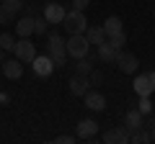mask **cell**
I'll use <instances>...</instances> for the list:
<instances>
[{"instance_id": "18", "label": "cell", "mask_w": 155, "mask_h": 144, "mask_svg": "<svg viewBox=\"0 0 155 144\" xmlns=\"http://www.w3.org/2000/svg\"><path fill=\"white\" fill-rule=\"evenodd\" d=\"M16 33H18V39L31 36V33H34V16H23L21 21L16 23Z\"/></svg>"}, {"instance_id": "32", "label": "cell", "mask_w": 155, "mask_h": 144, "mask_svg": "<svg viewBox=\"0 0 155 144\" xmlns=\"http://www.w3.org/2000/svg\"><path fill=\"white\" fill-rule=\"evenodd\" d=\"M153 16H155V11H153Z\"/></svg>"}, {"instance_id": "20", "label": "cell", "mask_w": 155, "mask_h": 144, "mask_svg": "<svg viewBox=\"0 0 155 144\" xmlns=\"http://www.w3.org/2000/svg\"><path fill=\"white\" fill-rule=\"evenodd\" d=\"M129 142H134V144H150L153 142V136H150V129H137V131H132V136H129Z\"/></svg>"}, {"instance_id": "23", "label": "cell", "mask_w": 155, "mask_h": 144, "mask_svg": "<svg viewBox=\"0 0 155 144\" xmlns=\"http://www.w3.org/2000/svg\"><path fill=\"white\" fill-rule=\"evenodd\" d=\"M137 111L142 113H153V100H150V95H140V100H137Z\"/></svg>"}, {"instance_id": "15", "label": "cell", "mask_w": 155, "mask_h": 144, "mask_svg": "<svg viewBox=\"0 0 155 144\" xmlns=\"http://www.w3.org/2000/svg\"><path fill=\"white\" fill-rule=\"evenodd\" d=\"M85 39H88L91 46L104 44V41H106V31H104V26H88V28H85Z\"/></svg>"}, {"instance_id": "19", "label": "cell", "mask_w": 155, "mask_h": 144, "mask_svg": "<svg viewBox=\"0 0 155 144\" xmlns=\"http://www.w3.org/2000/svg\"><path fill=\"white\" fill-rule=\"evenodd\" d=\"M104 31H106V39L114 36V33H119V31H122V18H119V16H109L104 21Z\"/></svg>"}, {"instance_id": "13", "label": "cell", "mask_w": 155, "mask_h": 144, "mask_svg": "<svg viewBox=\"0 0 155 144\" xmlns=\"http://www.w3.org/2000/svg\"><path fill=\"white\" fill-rule=\"evenodd\" d=\"M83 98H85V108H91V111H98L101 113L106 108V98L98 93V90H88Z\"/></svg>"}, {"instance_id": "24", "label": "cell", "mask_w": 155, "mask_h": 144, "mask_svg": "<svg viewBox=\"0 0 155 144\" xmlns=\"http://www.w3.org/2000/svg\"><path fill=\"white\" fill-rule=\"evenodd\" d=\"M0 5H5L8 11H11L13 16H16V13H21V11H23V5H26V3H23V0H3Z\"/></svg>"}, {"instance_id": "26", "label": "cell", "mask_w": 155, "mask_h": 144, "mask_svg": "<svg viewBox=\"0 0 155 144\" xmlns=\"http://www.w3.org/2000/svg\"><path fill=\"white\" fill-rule=\"evenodd\" d=\"M13 18H16V16H13V13L8 11L5 5H0V26H8V23H13Z\"/></svg>"}, {"instance_id": "31", "label": "cell", "mask_w": 155, "mask_h": 144, "mask_svg": "<svg viewBox=\"0 0 155 144\" xmlns=\"http://www.w3.org/2000/svg\"><path fill=\"white\" fill-rule=\"evenodd\" d=\"M150 136H153V142H155V126H150Z\"/></svg>"}, {"instance_id": "10", "label": "cell", "mask_w": 155, "mask_h": 144, "mask_svg": "<svg viewBox=\"0 0 155 144\" xmlns=\"http://www.w3.org/2000/svg\"><path fill=\"white\" fill-rule=\"evenodd\" d=\"M88 90H91V80H88V75H78V72H75V77H70V93L83 98Z\"/></svg>"}, {"instance_id": "14", "label": "cell", "mask_w": 155, "mask_h": 144, "mask_svg": "<svg viewBox=\"0 0 155 144\" xmlns=\"http://www.w3.org/2000/svg\"><path fill=\"white\" fill-rule=\"evenodd\" d=\"M116 57H119V49H116L109 39H106L104 44H98V59L101 62H109L111 64V62H116Z\"/></svg>"}, {"instance_id": "29", "label": "cell", "mask_w": 155, "mask_h": 144, "mask_svg": "<svg viewBox=\"0 0 155 144\" xmlns=\"http://www.w3.org/2000/svg\"><path fill=\"white\" fill-rule=\"evenodd\" d=\"M75 139H78V136H70V134H62V136H57L54 142H57V144H75Z\"/></svg>"}, {"instance_id": "22", "label": "cell", "mask_w": 155, "mask_h": 144, "mask_svg": "<svg viewBox=\"0 0 155 144\" xmlns=\"http://www.w3.org/2000/svg\"><path fill=\"white\" fill-rule=\"evenodd\" d=\"M47 31H49V21H47V18L44 16H41V18H34V33H36V36H41V33H47Z\"/></svg>"}, {"instance_id": "6", "label": "cell", "mask_w": 155, "mask_h": 144, "mask_svg": "<svg viewBox=\"0 0 155 144\" xmlns=\"http://www.w3.org/2000/svg\"><path fill=\"white\" fill-rule=\"evenodd\" d=\"M114 64L119 67L124 75H134V72H137V67H140V59L132 54V52H119V57H116Z\"/></svg>"}, {"instance_id": "12", "label": "cell", "mask_w": 155, "mask_h": 144, "mask_svg": "<svg viewBox=\"0 0 155 144\" xmlns=\"http://www.w3.org/2000/svg\"><path fill=\"white\" fill-rule=\"evenodd\" d=\"M65 13L67 11L60 5V3H47V5H44V18L49 23H62V21H65Z\"/></svg>"}, {"instance_id": "1", "label": "cell", "mask_w": 155, "mask_h": 144, "mask_svg": "<svg viewBox=\"0 0 155 144\" xmlns=\"http://www.w3.org/2000/svg\"><path fill=\"white\" fill-rule=\"evenodd\" d=\"M47 54L52 57V62L57 67H62L67 59V46H65V41H62V36L57 31H47Z\"/></svg>"}, {"instance_id": "4", "label": "cell", "mask_w": 155, "mask_h": 144, "mask_svg": "<svg viewBox=\"0 0 155 144\" xmlns=\"http://www.w3.org/2000/svg\"><path fill=\"white\" fill-rule=\"evenodd\" d=\"M132 88L137 95H150L155 90V70L153 72H140L137 77L132 80Z\"/></svg>"}, {"instance_id": "9", "label": "cell", "mask_w": 155, "mask_h": 144, "mask_svg": "<svg viewBox=\"0 0 155 144\" xmlns=\"http://www.w3.org/2000/svg\"><path fill=\"white\" fill-rule=\"evenodd\" d=\"M129 136H132V134H129L127 126H114V129H109V131H106L101 139H104L106 144H127Z\"/></svg>"}, {"instance_id": "16", "label": "cell", "mask_w": 155, "mask_h": 144, "mask_svg": "<svg viewBox=\"0 0 155 144\" xmlns=\"http://www.w3.org/2000/svg\"><path fill=\"white\" fill-rule=\"evenodd\" d=\"M96 57H98V54H96ZM96 57L88 52L85 57L75 59V62H78V64H75V72H78V75H91V72H93V64H96Z\"/></svg>"}, {"instance_id": "11", "label": "cell", "mask_w": 155, "mask_h": 144, "mask_svg": "<svg viewBox=\"0 0 155 144\" xmlns=\"http://www.w3.org/2000/svg\"><path fill=\"white\" fill-rule=\"evenodd\" d=\"M0 67H3V75H5L8 80H18L23 75V62L21 59H5Z\"/></svg>"}, {"instance_id": "27", "label": "cell", "mask_w": 155, "mask_h": 144, "mask_svg": "<svg viewBox=\"0 0 155 144\" xmlns=\"http://www.w3.org/2000/svg\"><path fill=\"white\" fill-rule=\"evenodd\" d=\"M88 80H91V85H101V83H104V75H101L98 70H93V72L88 75Z\"/></svg>"}, {"instance_id": "5", "label": "cell", "mask_w": 155, "mask_h": 144, "mask_svg": "<svg viewBox=\"0 0 155 144\" xmlns=\"http://www.w3.org/2000/svg\"><path fill=\"white\" fill-rule=\"evenodd\" d=\"M13 54H16V59H21L23 64H31L34 57H36V46H34V41L26 36V39H18V41H16Z\"/></svg>"}, {"instance_id": "25", "label": "cell", "mask_w": 155, "mask_h": 144, "mask_svg": "<svg viewBox=\"0 0 155 144\" xmlns=\"http://www.w3.org/2000/svg\"><path fill=\"white\" fill-rule=\"evenodd\" d=\"M109 41L116 46V49H122V46L127 44V33H124V31H119V33H114V36H109Z\"/></svg>"}, {"instance_id": "21", "label": "cell", "mask_w": 155, "mask_h": 144, "mask_svg": "<svg viewBox=\"0 0 155 144\" xmlns=\"http://www.w3.org/2000/svg\"><path fill=\"white\" fill-rule=\"evenodd\" d=\"M0 49L13 52L16 49V36H13V33H0Z\"/></svg>"}, {"instance_id": "7", "label": "cell", "mask_w": 155, "mask_h": 144, "mask_svg": "<svg viewBox=\"0 0 155 144\" xmlns=\"http://www.w3.org/2000/svg\"><path fill=\"white\" fill-rule=\"evenodd\" d=\"M31 67H34V75L36 77H49L52 72H54V62H52V57L49 54H44V57H34V62H31Z\"/></svg>"}, {"instance_id": "3", "label": "cell", "mask_w": 155, "mask_h": 144, "mask_svg": "<svg viewBox=\"0 0 155 144\" xmlns=\"http://www.w3.org/2000/svg\"><path fill=\"white\" fill-rule=\"evenodd\" d=\"M62 28H65L67 33H85V28H88L85 13L83 11H67L65 21H62Z\"/></svg>"}, {"instance_id": "30", "label": "cell", "mask_w": 155, "mask_h": 144, "mask_svg": "<svg viewBox=\"0 0 155 144\" xmlns=\"http://www.w3.org/2000/svg\"><path fill=\"white\" fill-rule=\"evenodd\" d=\"M5 62V49H0V64Z\"/></svg>"}, {"instance_id": "28", "label": "cell", "mask_w": 155, "mask_h": 144, "mask_svg": "<svg viewBox=\"0 0 155 144\" xmlns=\"http://www.w3.org/2000/svg\"><path fill=\"white\" fill-rule=\"evenodd\" d=\"M88 3H91V0H72V11H83V13H85Z\"/></svg>"}, {"instance_id": "17", "label": "cell", "mask_w": 155, "mask_h": 144, "mask_svg": "<svg viewBox=\"0 0 155 144\" xmlns=\"http://www.w3.org/2000/svg\"><path fill=\"white\" fill-rule=\"evenodd\" d=\"M124 126L129 129V134H132V131H137V129H142V113H140L137 108L127 111V116H124Z\"/></svg>"}, {"instance_id": "2", "label": "cell", "mask_w": 155, "mask_h": 144, "mask_svg": "<svg viewBox=\"0 0 155 144\" xmlns=\"http://www.w3.org/2000/svg\"><path fill=\"white\" fill-rule=\"evenodd\" d=\"M65 46H67V57H72V59H80V57H85L91 52V44L85 39V33H70Z\"/></svg>"}, {"instance_id": "8", "label": "cell", "mask_w": 155, "mask_h": 144, "mask_svg": "<svg viewBox=\"0 0 155 144\" xmlns=\"http://www.w3.org/2000/svg\"><path fill=\"white\" fill-rule=\"evenodd\" d=\"M96 134H98V124H96L93 118H83V121H78V129H75V136L78 139L91 142V139H96Z\"/></svg>"}]
</instances>
